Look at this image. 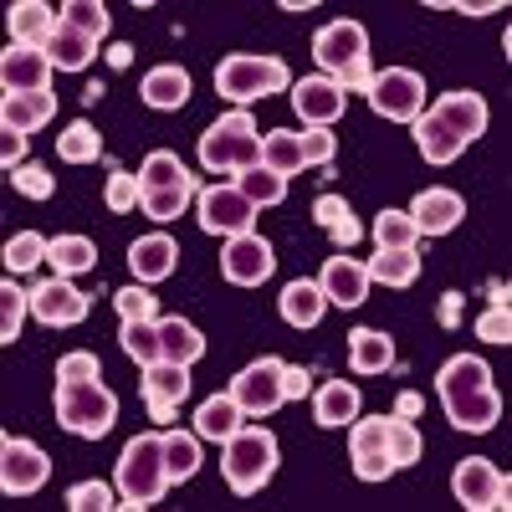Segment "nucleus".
Segmentation results:
<instances>
[{"label": "nucleus", "instance_id": "nucleus-21", "mask_svg": "<svg viewBox=\"0 0 512 512\" xmlns=\"http://www.w3.org/2000/svg\"><path fill=\"white\" fill-rule=\"evenodd\" d=\"M0 88L6 93H52V57L16 47L0 57Z\"/></svg>", "mask_w": 512, "mask_h": 512}, {"label": "nucleus", "instance_id": "nucleus-36", "mask_svg": "<svg viewBox=\"0 0 512 512\" xmlns=\"http://www.w3.org/2000/svg\"><path fill=\"white\" fill-rule=\"evenodd\" d=\"M425 451L420 441V425L415 420H400V415H384V456H390L395 472H405V466H415Z\"/></svg>", "mask_w": 512, "mask_h": 512}, {"label": "nucleus", "instance_id": "nucleus-8", "mask_svg": "<svg viewBox=\"0 0 512 512\" xmlns=\"http://www.w3.org/2000/svg\"><path fill=\"white\" fill-rule=\"evenodd\" d=\"M47 477H52V456L36 441H21V436L0 441V487H6V497H31L47 487Z\"/></svg>", "mask_w": 512, "mask_h": 512}, {"label": "nucleus", "instance_id": "nucleus-46", "mask_svg": "<svg viewBox=\"0 0 512 512\" xmlns=\"http://www.w3.org/2000/svg\"><path fill=\"white\" fill-rule=\"evenodd\" d=\"M47 236L41 231H16L11 241H6V251H0V262H6V277L11 272H36L41 262H47Z\"/></svg>", "mask_w": 512, "mask_h": 512}, {"label": "nucleus", "instance_id": "nucleus-58", "mask_svg": "<svg viewBox=\"0 0 512 512\" xmlns=\"http://www.w3.org/2000/svg\"><path fill=\"white\" fill-rule=\"evenodd\" d=\"M461 313H466V297L461 292H446L441 303H436V323L441 328H461Z\"/></svg>", "mask_w": 512, "mask_h": 512}, {"label": "nucleus", "instance_id": "nucleus-13", "mask_svg": "<svg viewBox=\"0 0 512 512\" xmlns=\"http://www.w3.org/2000/svg\"><path fill=\"white\" fill-rule=\"evenodd\" d=\"M139 390H144L149 420H159V425H175V410H180V405H185V395H190V364H169V359L149 364Z\"/></svg>", "mask_w": 512, "mask_h": 512}, {"label": "nucleus", "instance_id": "nucleus-39", "mask_svg": "<svg viewBox=\"0 0 512 512\" xmlns=\"http://www.w3.org/2000/svg\"><path fill=\"white\" fill-rule=\"evenodd\" d=\"M47 57H52V67L57 72H82L93 57H98V41H88L82 31H72V26H62L57 36H52V47H47Z\"/></svg>", "mask_w": 512, "mask_h": 512}, {"label": "nucleus", "instance_id": "nucleus-31", "mask_svg": "<svg viewBox=\"0 0 512 512\" xmlns=\"http://www.w3.org/2000/svg\"><path fill=\"white\" fill-rule=\"evenodd\" d=\"M159 349L169 364H195L205 354V333L190 318H159Z\"/></svg>", "mask_w": 512, "mask_h": 512}, {"label": "nucleus", "instance_id": "nucleus-53", "mask_svg": "<svg viewBox=\"0 0 512 512\" xmlns=\"http://www.w3.org/2000/svg\"><path fill=\"white\" fill-rule=\"evenodd\" d=\"M57 379H103V364L93 349H72L57 359Z\"/></svg>", "mask_w": 512, "mask_h": 512}, {"label": "nucleus", "instance_id": "nucleus-34", "mask_svg": "<svg viewBox=\"0 0 512 512\" xmlns=\"http://www.w3.org/2000/svg\"><path fill=\"white\" fill-rule=\"evenodd\" d=\"M410 128H415V144H420V154L431 159V164H451V159H461V149H466V144L451 134V128L436 118V113H420Z\"/></svg>", "mask_w": 512, "mask_h": 512}, {"label": "nucleus", "instance_id": "nucleus-41", "mask_svg": "<svg viewBox=\"0 0 512 512\" xmlns=\"http://www.w3.org/2000/svg\"><path fill=\"white\" fill-rule=\"evenodd\" d=\"M57 154H62V164H93V159H103L98 128H93L88 118L67 123V128H62V139H57Z\"/></svg>", "mask_w": 512, "mask_h": 512}, {"label": "nucleus", "instance_id": "nucleus-56", "mask_svg": "<svg viewBox=\"0 0 512 512\" xmlns=\"http://www.w3.org/2000/svg\"><path fill=\"white\" fill-rule=\"evenodd\" d=\"M333 82H338L344 93H369V88H374V67H369V57H364V62H354V67H344Z\"/></svg>", "mask_w": 512, "mask_h": 512}, {"label": "nucleus", "instance_id": "nucleus-55", "mask_svg": "<svg viewBox=\"0 0 512 512\" xmlns=\"http://www.w3.org/2000/svg\"><path fill=\"white\" fill-rule=\"evenodd\" d=\"M297 139H303V159L308 164H333V154H338V144H333V134H328V128H308V134H297Z\"/></svg>", "mask_w": 512, "mask_h": 512}, {"label": "nucleus", "instance_id": "nucleus-49", "mask_svg": "<svg viewBox=\"0 0 512 512\" xmlns=\"http://www.w3.org/2000/svg\"><path fill=\"white\" fill-rule=\"evenodd\" d=\"M103 200H108V210H118V216H134V205L144 200V185H139V175H128V169H118V164H113V175H108V190H103Z\"/></svg>", "mask_w": 512, "mask_h": 512}, {"label": "nucleus", "instance_id": "nucleus-16", "mask_svg": "<svg viewBox=\"0 0 512 512\" xmlns=\"http://www.w3.org/2000/svg\"><path fill=\"white\" fill-rule=\"evenodd\" d=\"M31 313H36V323H47V328H72V323L88 318V297H82L67 277H52V282L31 287Z\"/></svg>", "mask_w": 512, "mask_h": 512}, {"label": "nucleus", "instance_id": "nucleus-23", "mask_svg": "<svg viewBox=\"0 0 512 512\" xmlns=\"http://www.w3.org/2000/svg\"><path fill=\"white\" fill-rule=\"evenodd\" d=\"M318 287H323L328 303H338V308H359L364 297H369V272H364V262H354V256H328Z\"/></svg>", "mask_w": 512, "mask_h": 512}, {"label": "nucleus", "instance_id": "nucleus-17", "mask_svg": "<svg viewBox=\"0 0 512 512\" xmlns=\"http://www.w3.org/2000/svg\"><path fill=\"white\" fill-rule=\"evenodd\" d=\"M349 461H354V477H359V482H384V477H395L390 456H384V415L354 420V425H349Z\"/></svg>", "mask_w": 512, "mask_h": 512}, {"label": "nucleus", "instance_id": "nucleus-61", "mask_svg": "<svg viewBox=\"0 0 512 512\" xmlns=\"http://www.w3.org/2000/svg\"><path fill=\"white\" fill-rule=\"evenodd\" d=\"M108 62L113 67H128V62H134V47H123V41H118V47H108Z\"/></svg>", "mask_w": 512, "mask_h": 512}, {"label": "nucleus", "instance_id": "nucleus-15", "mask_svg": "<svg viewBox=\"0 0 512 512\" xmlns=\"http://www.w3.org/2000/svg\"><path fill=\"white\" fill-rule=\"evenodd\" d=\"M441 405H446V420L456 425V431H466V436H482V431H492V425L502 420V395H497V384L441 395Z\"/></svg>", "mask_w": 512, "mask_h": 512}, {"label": "nucleus", "instance_id": "nucleus-30", "mask_svg": "<svg viewBox=\"0 0 512 512\" xmlns=\"http://www.w3.org/2000/svg\"><path fill=\"white\" fill-rule=\"evenodd\" d=\"M313 221L333 236L338 251L359 246V236H364V226H359V216H354V205H349V200H338V195H318V200H313Z\"/></svg>", "mask_w": 512, "mask_h": 512}, {"label": "nucleus", "instance_id": "nucleus-29", "mask_svg": "<svg viewBox=\"0 0 512 512\" xmlns=\"http://www.w3.org/2000/svg\"><path fill=\"white\" fill-rule=\"evenodd\" d=\"M349 369L354 374H384L395 369V338L379 328H354L349 333Z\"/></svg>", "mask_w": 512, "mask_h": 512}, {"label": "nucleus", "instance_id": "nucleus-47", "mask_svg": "<svg viewBox=\"0 0 512 512\" xmlns=\"http://www.w3.org/2000/svg\"><path fill=\"white\" fill-rule=\"evenodd\" d=\"M62 26L82 31L88 41H103L113 16H108V6H98V0H67V6H62Z\"/></svg>", "mask_w": 512, "mask_h": 512}, {"label": "nucleus", "instance_id": "nucleus-6", "mask_svg": "<svg viewBox=\"0 0 512 512\" xmlns=\"http://www.w3.org/2000/svg\"><path fill=\"white\" fill-rule=\"evenodd\" d=\"M369 108L390 123H415L425 113V77L410 67H384L374 72V88H369Z\"/></svg>", "mask_w": 512, "mask_h": 512}, {"label": "nucleus", "instance_id": "nucleus-33", "mask_svg": "<svg viewBox=\"0 0 512 512\" xmlns=\"http://www.w3.org/2000/svg\"><path fill=\"white\" fill-rule=\"evenodd\" d=\"M364 272L379 287H410L420 277V246L415 251H374L369 262H364Z\"/></svg>", "mask_w": 512, "mask_h": 512}, {"label": "nucleus", "instance_id": "nucleus-32", "mask_svg": "<svg viewBox=\"0 0 512 512\" xmlns=\"http://www.w3.org/2000/svg\"><path fill=\"white\" fill-rule=\"evenodd\" d=\"M47 262H52V277H77V272H93V262H98V246H93V236H52V246H47Z\"/></svg>", "mask_w": 512, "mask_h": 512}, {"label": "nucleus", "instance_id": "nucleus-5", "mask_svg": "<svg viewBox=\"0 0 512 512\" xmlns=\"http://www.w3.org/2000/svg\"><path fill=\"white\" fill-rule=\"evenodd\" d=\"M216 93L241 108V103H256V98H272V93H292V72H287L282 57H246V52H236V57H226L216 67Z\"/></svg>", "mask_w": 512, "mask_h": 512}, {"label": "nucleus", "instance_id": "nucleus-40", "mask_svg": "<svg viewBox=\"0 0 512 512\" xmlns=\"http://www.w3.org/2000/svg\"><path fill=\"white\" fill-rule=\"evenodd\" d=\"M262 164L272 169V175H297V169H308V159H303V139L297 134H287V128H277V134H267L262 139Z\"/></svg>", "mask_w": 512, "mask_h": 512}, {"label": "nucleus", "instance_id": "nucleus-3", "mask_svg": "<svg viewBox=\"0 0 512 512\" xmlns=\"http://www.w3.org/2000/svg\"><path fill=\"white\" fill-rule=\"evenodd\" d=\"M118 420V395L103 379H57V425L72 436L103 441Z\"/></svg>", "mask_w": 512, "mask_h": 512}, {"label": "nucleus", "instance_id": "nucleus-26", "mask_svg": "<svg viewBox=\"0 0 512 512\" xmlns=\"http://www.w3.org/2000/svg\"><path fill=\"white\" fill-rule=\"evenodd\" d=\"M241 425H246V410L236 405L231 390H226V395H210V400L195 410V436H200V441H221V446H226Z\"/></svg>", "mask_w": 512, "mask_h": 512}, {"label": "nucleus", "instance_id": "nucleus-54", "mask_svg": "<svg viewBox=\"0 0 512 512\" xmlns=\"http://www.w3.org/2000/svg\"><path fill=\"white\" fill-rule=\"evenodd\" d=\"M477 338H482V344H512V313H507V303L502 308H487L477 318Z\"/></svg>", "mask_w": 512, "mask_h": 512}, {"label": "nucleus", "instance_id": "nucleus-22", "mask_svg": "<svg viewBox=\"0 0 512 512\" xmlns=\"http://www.w3.org/2000/svg\"><path fill=\"white\" fill-rule=\"evenodd\" d=\"M175 267H180V241L164 236V231L139 236L134 246H128V272H134L139 282H164V277H175Z\"/></svg>", "mask_w": 512, "mask_h": 512}, {"label": "nucleus", "instance_id": "nucleus-38", "mask_svg": "<svg viewBox=\"0 0 512 512\" xmlns=\"http://www.w3.org/2000/svg\"><path fill=\"white\" fill-rule=\"evenodd\" d=\"M195 195H200V185H195V180H185V185H169V190H144L139 210H144L149 221L169 226V221H180V216H185Z\"/></svg>", "mask_w": 512, "mask_h": 512}, {"label": "nucleus", "instance_id": "nucleus-59", "mask_svg": "<svg viewBox=\"0 0 512 512\" xmlns=\"http://www.w3.org/2000/svg\"><path fill=\"white\" fill-rule=\"evenodd\" d=\"M420 410H425L420 390H400V395H395V410H390V415H400V420H420Z\"/></svg>", "mask_w": 512, "mask_h": 512}, {"label": "nucleus", "instance_id": "nucleus-18", "mask_svg": "<svg viewBox=\"0 0 512 512\" xmlns=\"http://www.w3.org/2000/svg\"><path fill=\"white\" fill-rule=\"evenodd\" d=\"M405 216L415 221V231H420V236H446V231H456V226H461L466 200H461L456 190H446V185H431V190H420V195L410 200Z\"/></svg>", "mask_w": 512, "mask_h": 512}, {"label": "nucleus", "instance_id": "nucleus-35", "mask_svg": "<svg viewBox=\"0 0 512 512\" xmlns=\"http://www.w3.org/2000/svg\"><path fill=\"white\" fill-rule=\"evenodd\" d=\"M164 472H169L175 487L200 472V436L195 431H175V425L164 431Z\"/></svg>", "mask_w": 512, "mask_h": 512}, {"label": "nucleus", "instance_id": "nucleus-12", "mask_svg": "<svg viewBox=\"0 0 512 512\" xmlns=\"http://www.w3.org/2000/svg\"><path fill=\"white\" fill-rule=\"evenodd\" d=\"M364 57H369V31L359 21H328L313 36V62H318L323 77H338L344 67H354Z\"/></svg>", "mask_w": 512, "mask_h": 512}, {"label": "nucleus", "instance_id": "nucleus-51", "mask_svg": "<svg viewBox=\"0 0 512 512\" xmlns=\"http://www.w3.org/2000/svg\"><path fill=\"white\" fill-rule=\"evenodd\" d=\"M113 303H118L123 323H139V318H159V297H154L149 287H123V292H113Z\"/></svg>", "mask_w": 512, "mask_h": 512}, {"label": "nucleus", "instance_id": "nucleus-2", "mask_svg": "<svg viewBox=\"0 0 512 512\" xmlns=\"http://www.w3.org/2000/svg\"><path fill=\"white\" fill-rule=\"evenodd\" d=\"M200 164L210 175H241V169L262 164V139H256V118L246 108L216 118L200 134Z\"/></svg>", "mask_w": 512, "mask_h": 512}, {"label": "nucleus", "instance_id": "nucleus-37", "mask_svg": "<svg viewBox=\"0 0 512 512\" xmlns=\"http://www.w3.org/2000/svg\"><path fill=\"white\" fill-rule=\"evenodd\" d=\"M482 384H492V369H487V359H477V354H456V359H446L441 374H436V390H441V395L482 390Z\"/></svg>", "mask_w": 512, "mask_h": 512}, {"label": "nucleus", "instance_id": "nucleus-19", "mask_svg": "<svg viewBox=\"0 0 512 512\" xmlns=\"http://www.w3.org/2000/svg\"><path fill=\"white\" fill-rule=\"evenodd\" d=\"M461 144H477L487 134V98L472 93V88H456V93H441L436 108H431Z\"/></svg>", "mask_w": 512, "mask_h": 512}, {"label": "nucleus", "instance_id": "nucleus-11", "mask_svg": "<svg viewBox=\"0 0 512 512\" xmlns=\"http://www.w3.org/2000/svg\"><path fill=\"white\" fill-rule=\"evenodd\" d=\"M272 272H277V251H272L267 236L246 231V236H231V241H226V251H221V277H226L231 287H262Z\"/></svg>", "mask_w": 512, "mask_h": 512}, {"label": "nucleus", "instance_id": "nucleus-60", "mask_svg": "<svg viewBox=\"0 0 512 512\" xmlns=\"http://www.w3.org/2000/svg\"><path fill=\"white\" fill-rule=\"evenodd\" d=\"M21 159H26V134H6V149H0V164H16L21 169Z\"/></svg>", "mask_w": 512, "mask_h": 512}, {"label": "nucleus", "instance_id": "nucleus-45", "mask_svg": "<svg viewBox=\"0 0 512 512\" xmlns=\"http://www.w3.org/2000/svg\"><path fill=\"white\" fill-rule=\"evenodd\" d=\"M185 180H195V175L180 164L175 149H154V154L139 164V185H144V190H169V185H185Z\"/></svg>", "mask_w": 512, "mask_h": 512}, {"label": "nucleus", "instance_id": "nucleus-20", "mask_svg": "<svg viewBox=\"0 0 512 512\" xmlns=\"http://www.w3.org/2000/svg\"><path fill=\"white\" fill-rule=\"evenodd\" d=\"M6 26H11V41H16V47L47 52L52 36L62 31V16H52V6H41V0H16V6L6 11Z\"/></svg>", "mask_w": 512, "mask_h": 512}, {"label": "nucleus", "instance_id": "nucleus-48", "mask_svg": "<svg viewBox=\"0 0 512 512\" xmlns=\"http://www.w3.org/2000/svg\"><path fill=\"white\" fill-rule=\"evenodd\" d=\"M26 313H31V292H21V287L6 277V282H0V344H16Z\"/></svg>", "mask_w": 512, "mask_h": 512}, {"label": "nucleus", "instance_id": "nucleus-27", "mask_svg": "<svg viewBox=\"0 0 512 512\" xmlns=\"http://www.w3.org/2000/svg\"><path fill=\"white\" fill-rule=\"evenodd\" d=\"M277 308H282V318H287L292 328H318V323H323V313H328V297H323V287H318V282L297 277V282H287V287H282Z\"/></svg>", "mask_w": 512, "mask_h": 512}, {"label": "nucleus", "instance_id": "nucleus-28", "mask_svg": "<svg viewBox=\"0 0 512 512\" xmlns=\"http://www.w3.org/2000/svg\"><path fill=\"white\" fill-rule=\"evenodd\" d=\"M313 420L323 431H338V425H354L359 420V390L349 379H328L323 390L313 395Z\"/></svg>", "mask_w": 512, "mask_h": 512}, {"label": "nucleus", "instance_id": "nucleus-10", "mask_svg": "<svg viewBox=\"0 0 512 512\" xmlns=\"http://www.w3.org/2000/svg\"><path fill=\"white\" fill-rule=\"evenodd\" d=\"M282 359L277 354H262L256 364H246L236 379H231V395L236 405L246 410V420H267L277 405H282Z\"/></svg>", "mask_w": 512, "mask_h": 512}, {"label": "nucleus", "instance_id": "nucleus-14", "mask_svg": "<svg viewBox=\"0 0 512 512\" xmlns=\"http://www.w3.org/2000/svg\"><path fill=\"white\" fill-rule=\"evenodd\" d=\"M292 108H297V118H303L308 128H328V123L344 118L349 93L338 88L333 77L313 72V77H297V82H292Z\"/></svg>", "mask_w": 512, "mask_h": 512}, {"label": "nucleus", "instance_id": "nucleus-4", "mask_svg": "<svg viewBox=\"0 0 512 512\" xmlns=\"http://www.w3.org/2000/svg\"><path fill=\"white\" fill-rule=\"evenodd\" d=\"M221 472H226V487L241 492V497L262 492L277 477V436L267 431V425H241V431L226 441Z\"/></svg>", "mask_w": 512, "mask_h": 512}, {"label": "nucleus", "instance_id": "nucleus-9", "mask_svg": "<svg viewBox=\"0 0 512 512\" xmlns=\"http://www.w3.org/2000/svg\"><path fill=\"white\" fill-rule=\"evenodd\" d=\"M195 210H200V226L210 231V236H246V231H256V205L236 190V185H205L200 195H195Z\"/></svg>", "mask_w": 512, "mask_h": 512}, {"label": "nucleus", "instance_id": "nucleus-24", "mask_svg": "<svg viewBox=\"0 0 512 512\" xmlns=\"http://www.w3.org/2000/svg\"><path fill=\"white\" fill-rule=\"evenodd\" d=\"M139 93H144V103H149V108L175 113V108H185V103H190V72H185V67H175V62L149 67V72H144V82H139Z\"/></svg>", "mask_w": 512, "mask_h": 512}, {"label": "nucleus", "instance_id": "nucleus-25", "mask_svg": "<svg viewBox=\"0 0 512 512\" xmlns=\"http://www.w3.org/2000/svg\"><path fill=\"white\" fill-rule=\"evenodd\" d=\"M52 118H57V93H6V103H0L6 134H31V128L52 123Z\"/></svg>", "mask_w": 512, "mask_h": 512}, {"label": "nucleus", "instance_id": "nucleus-1", "mask_svg": "<svg viewBox=\"0 0 512 512\" xmlns=\"http://www.w3.org/2000/svg\"><path fill=\"white\" fill-rule=\"evenodd\" d=\"M169 472H164V436H134L118 456V507L128 512H144L164 497Z\"/></svg>", "mask_w": 512, "mask_h": 512}, {"label": "nucleus", "instance_id": "nucleus-7", "mask_svg": "<svg viewBox=\"0 0 512 512\" xmlns=\"http://www.w3.org/2000/svg\"><path fill=\"white\" fill-rule=\"evenodd\" d=\"M451 492H456V502L466 507V512H507L512 502V482H507V472H497V466L487 461V456H466L461 466H456V477H451Z\"/></svg>", "mask_w": 512, "mask_h": 512}, {"label": "nucleus", "instance_id": "nucleus-43", "mask_svg": "<svg viewBox=\"0 0 512 512\" xmlns=\"http://www.w3.org/2000/svg\"><path fill=\"white\" fill-rule=\"evenodd\" d=\"M118 344H123V354H128V359H139L144 369H149V364H159V359H164V349H159V318L123 323V328H118Z\"/></svg>", "mask_w": 512, "mask_h": 512}, {"label": "nucleus", "instance_id": "nucleus-52", "mask_svg": "<svg viewBox=\"0 0 512 512\" xmlns=\"http://www.w3.org/2000/svg\"><path fill=\"white\" fill-rule=\"evenodd\" d=\"M67 507L72 512H108L118 502H113V492L103 482H77V487H67Z\"/></svg>", "mask_w": 512, "mask_h": 512}, {"label": "nucleus", "instance_id": "nucleus-50", "mask_svg": "<svg viewBox=\"0 0 512 512\" xmlns=\"http://www.w3.org/2000/svg\"><path fill=\"white\" fill-rule=\"evenodd\" d=\"M11 185H16L26 200H52L57 175H52V169H41V164H21V169H11Z\"/></svg>", "mask_w": 512, "mask_h": 512}, {"label": "nucleus", "instance_id": "nucleus-42", "mask_svg": "<svg viewBox=\"0 0 512 512\" xmlns=\"http://www.w3.org/2000/svg\"><path fill=\"white\" fill-rule=\"evenodd\" d=\"M236 190H241L256 210H267V205H282V200H287V180H282V175H272L267 164L241 169V175H236Z\"/></svg>", "mask_w": 512, "mask_h": 512}, {"label": "nucleus", "instance_id": "nucleus-57", "mask_svg": "<svg viewBox=\"0 0 512 512\" xmlns=\"http://www.w3.org/2000/svg\"><path fill=\"white\" fill-rule=\"evenodd\" d=\"M308 390H313V374L303 364H287L282 369V400H308Z\"/></svg>", "mask_w": 512, "mask_h": 512}, {"label": "nucleus", "instance_id": "nucleus-44", "mask_svg": "<svg viewBox=\"0 0 512 512\" xmlns=\"http://www.w3.org/2000/svg\"><path fill=\"white\" fill-rule=\"evenodd\" d=\"M420 246V231L405 210H379L374 221V251H415Z\"/></svg>", "mask_w": 512, "mask_h": 512}]
</instances>
